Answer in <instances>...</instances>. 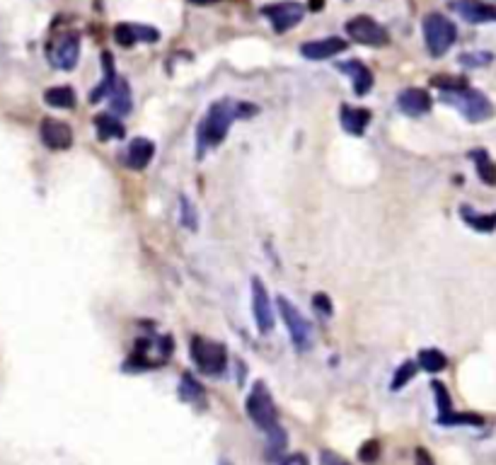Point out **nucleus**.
Returning <instances> with one entry per match:
<instances>
[{
  "label": "nucleus",
  "instance_id": "obj_5",
  "mask_svg": "<svg viewBox=\"0 0 496 465\" xmlns=\"http://www.w3.org/2000/svg\"><path fill=\"white\" fill-rule=\"evenodd\" d=\"M192 359L206 376H223L228 368V351L221 342H211L204 337L192 339Z\"/></svg>",
  "mask_w": 496,
  "mask_h": 465
},
{
  "label": "nucleus",
  "instance_id": "obj_12",
  "mask_svg": "<svg viewBox=\"0 0 496 465\" xmlns=\"http://www.w3.org/2000/svg\"><path fill=\"white\" fill-rule=\"evenodd\" d=\"M463 20L472 22V25H484V22H496V8L482 0H456L451 5Z\"/></svg>",
  "mask_w": 496,
  "mask_h": 465
},
{
  "label": "nucleus",
  "instance_id": "obj_1",
  "mask_svg": "<svg viewBox=\"0 0 496 465\" xmlns=\"http://www.w3.org/2000/svg\"><path fill=\"white\" fill-rule=\"evenodd\" d=\"M238 116H240L238 104L228 102V99H223V102H216L214 107L206 111L202 126H199V143H202V151L221 146L223 141H226V136H228L230 124L238 119Z\"/></svg>",
  "mask_w": 496,
  "mask_h": 465
},
{
  "label": "nucleus",
  "instance_id": "obj_42",
  "mask_svg": "<svg viewBox=\"0 0 496 465\" xmlns=\"http://www.w3.org/2000/svg\"><path fill=\"white\" fill-rule=\"evenodd\" d=\"M221 465H233V463H228V461H221Z\"/></svg>",
  "mask_w": 496,
  "mask_h": 465
},
{
  "label": "nucleus",
  "instance_id": "obj_13",
  "mask_svg": "<svg viewBox=\"0 0 496 465\" xmlns=\"http://www.w3.org/2000/svg\"><path fill=\"white\" fill-rule=\"evenodd\" d=\"M341 51H346V41L339 37H327V39H317V41H308V44L300 46V54L310 61H324V58L339 56Z\"/></svg>",
  "mask_w": 496,
  "mask_h": 465
},
{
  "label": "nucleus",
  "instance_id": "obj_19",
  "mask_svg": "<svg viewBox=\"0 0 496 465\" xmlns=\"http://www.w3.org/2000/svg\"><path fill=\"white\" fill-rule=\"evenodd\" d=\"M94 128H97L99 141H111V138H123V136H126L123 124L111 114H97V116H94Z\"/></svg>",
  "mask_w": 496,
  "mask_h": 465
},
{
  "label": "nucleus",
  "instance_id": "obj_26",
  "mask_svg": "<svg viewBox=\"0 0 496 465\" xmlns=\"http://www.w3.org/2000/svg\"><path fill=\"white\" fill-rule=\"evenodd\" d=\"M269 441H267V456L271 458V461H281V453L286 451V432L276 425L269 429Z\"/></svg>",
  "mask_w": 496,
  "mask_h": 465
},
{
  "label": "nucleus",
  "instance_id": "obj_25",
  "mask_svg": "<svg viewBox=\"0 0 496 465\" xmlns=\"http://www.w3.org/2000/svg\"><path fill=\"white\" fill-rule=\"evenodd\" d=\"M180 395H182V400H187V403H192V405L204 403V385L199 383L192 373H184L182 376V383H180Z\"/></svg>",
  "mask_w": 496,
  "mask_h": 465
},
{
  "label": "nucleus",
  "instance_id": "obj_24",
  "mask_svg": "<svg viewBox=\"0 0 496 465\" xmlns=\"http://www.w3.org/2000/svg\"><path fill=\"white\" fill-rule=\"evenodd\" d=\"M419 366L426 371V373H439V371H446L448 359H446V354H443V351L434 349V346H429V349L419 351Z\"/></svg>",
  "mask_w": 496,
  "mask_h": 465
},
{
  "label": "nucleus",
  "instance_id": "obj_11",
  "mask_svg": "<svg viewBox=\"0 0 496 465\" xmlns=\"http://www.w3.org/2000/svg\"><path fill=\"white\" fill-rule=\"evenodd\" d=\"M39 133L44 146L51 151H68L73 146V131H70L68 124L58 119H44L39 126Z\"/></svg>",
  "mask_w": 496,
  "mask_h": 465
},
{
  "label": "nucleus",
  "instance_id": "obj_3",
  "mask_svg": "<svg viewBox=\"0 0 496 465\" xmlns=\"http://www.w3.org/2000/svg\"><path fill=\"white\" fill-rule=\"evenodd\" d=\"M245 410H247V415H250V420L255 422L259 429H264V432H269L271 427L279 425V412H276L274 398H271V393L267 390V385H264L262 381L252 385V393L247 395Z\"/></svg>",
  "mask_w": 496,
  "mask_h": 465
},
{
  "label": "nucleus",
  "instance_id": "obj_4",
  "mask_svg": "<svg viewBox=\"0 0 496 465\" xmlns=\"http://www.w3.org/2000/svg\"><path fill=\"white\" fill-rule=\"evenodd\" d=\"M424 39H426V46L431 51V56H443L451 51V46L456 44L458 39V29L448 17H443L439 13L429 15L424 20Z\"/></svg>",
  "mask_w": 496,
  "mask_h": 465
},
{
  "label": "nucleus",
  "instance_id": "obj_35",
  "mask_svg": "<svg viewBox=\"0 0 496 465\" xmlns=\"http://www.w3.org/2000/svg\"><path fill=\"white\" fill-rule=\"evenodd\" d=\"M320 463L322 465H351L344 456H339V453H334V451H320Z\"/></svg>",
  "mask_w": 496,
  "mask_h": 465
},
{
  "label": "nucleus",
  "instance_id": "obj_20",
  "mask_svg": "<svg viewBox=\"0 0 496 465\" xmlns=\"http://www.w3.org/2000/svg\"><path fill=\"white\" fill-rule=\"evenodd\" d=\"M109 104L114 114H128L131 111V90H128V82L123 78H116L109 92Z\"/></svg>",
  "mask_w": 496,
  "mask_h": 465
},
{
  "label": "nucleus",
  "instance_id": "obj_30",
  "mask_svg": "<svg viewBox=\"0 0 496 465\" xmlns=\"http://www.w3.org/2000/svg\"><path fill=\"white\" fill-rule=\"evenodd\" d=\"M494 61V54L489 51H472V54H463L460 56V63L465 68H482V66H489Z\"/></svg>",
  "mask_w": 496,
  "mask_h": 465
},
{
  "label": "nucleus",
  "instance_id": "obj_39",
  "mask_svg": "<svg viewBox=\"0 0 496 465\" xmlns=\"http://www.w3.org/2000/svg\"><path fill=\"white\" fill-rule=\"evenodd\" d=\"M281 465H308V458H305L303 453H293V456L283 458Z\"/></svg>",
  "mask_w": 496,
  "mask_h": 465
},
{
  "label": "nucleus",
  "instance_id": "obj_36",
  "mask_svg": "<svg viewBox=\"0 0 496 465\" xmlns=\"http://www.w3.org/2000/svg\"><path fill=\"white\" fill-rule=\"evenodd\" d=\"M182 211H184V226L192 228V231H197V216H194V206H189L187 199H182Z\"/></svg>",
  "mask_w": 496,
  "mask_h": 465
},
{
  "label": "nucleus",
  "instance_id": "obj_15",
  "mask_svg": "<svg viewBox=\"0 0 496 465\" xmlns=\"http://www.w3.org/2000/svg\"><path fill=\"white\" fill-rule=\"evenodd\" d=\"M153 155H155V146H153V141L148 138H133L131 143H128L126 148V165L131 170H145L148 163L153 160Z\"/></svg>",
  "mask_w": 496,
  "mask_h": 465
},
{
  "label": "nucleus",
  "instance_id": "obj_8",
  "mask_svg": "<svg viewBox=\"0 0 496 465\" xmlns=\"http://www.w3.org/2000/svg\"><path fill=\"white\" fill-rule=\"evenodd\" d=\"M262 13L264 17H269L271 27H274L276 32H288V29H293L303 20L305 8L300 3H288L286 0V3L267 5V8H262Z\"/></svg>",
  "mask_w": 496,
  "mask_h": 465
},
{
  "label": "nucleus",
  "instance_id": "obj_40",
  "mask_svg": "<svg viewBox=\"0 0 496 465\" xmlns=\"http://www.w3.org/2000/svg\"><path fill=\"white\" fill-rule=\"evenodd\" d=\"M322 3H324V0H310V3H308V10H312V13H317V10L322 8Z\"/></svg>",
  "mask_w": 496,
  "mask_h": 465
},
{
  "label": "nucleus",
  "instance_id": "obj_17",
  "mask_svg": "<svg viewBox=\"0 0 496 465\" xmlns=\"http://www.w3.org/2000/svg\"><path fill=\"white\" fill-rule=\"evenodd\" d=\"M336 68L344 70L353 80V92H356V95H365V92L373 87V73H370L361 61H346V63H339Z\"/></svg>",
  "mask_w": 496,
  "mask_h": 465
},
{
  "label": "nucleus",
  "instance_id": "obj_41",
  "mask_svg": "<svg viewBox=\"0 0 496 465\" xmlns=\"http://www.w3.org/2000/svg\"><path fill=\"white\" fill-rule=\"evenodd\" d=\"M192 3H199V5H209V3H218V0H192Z\"/></svg>",
  "mask_w": 496,
  "mask_h": 465
},
{
  "label": "nucleus",
  "instance_id": "obj_31",
  "mask_svg": "<svg viewBox=\"0 0 496 465\" xmlns=\"http://www.w3.org/2000/svg\"><path fill=\"white\" fill-rule=\"evenodd\" d=\"M431 388H434V395H436V403H439L441 415H451V412H453V403H451V395H448L446 385L439 383V381H434V383H431Z\"/></svg>",
  "mask_w": 496,
  "mask_h": 465
},
{
  "label": "nucleus",
  "instance_id": "obj_7",
  "mask_svg": "<svg viewBox=\"0 0 496 465\" xmlns=\"http://www.w3.org/2000/svg\"><path fill=\"white\" fill-rule=\"evenodd\" d=\"M346 34H349L353 41L365 44V46H387V41H390L387 29L380 27L373 17H368V15H358L346 22Z\"/></svg>",
  "mask_w": 496,
  "mask_h": 465
},
{
  "label": "nucleus",
  "instance_id": "obj_14",
  "mask_svg": "<svg viewBox=\"0 0 496 465\" xmlns=\"http://www.w3.org/2000/svg\"><path fill=\"white\" fill-rule=\"evenodd\" d=\"M431 95L421 87H407V90L399 92L397 97V107L409 116H421L431 109Z\"/></svg>",
  "mask_w": 496,
  "mask_h": 465
},
{
  "label": "nucleus",
  "instance_id": "obj_28",
  "mask_svg": "<svg viewBox=\"0 0 496 465\" xmlns=\"http://www.w3.org/2000/svg\"><path fill=\"white\" fill-rule=\"evenodd\" d=\"M431 85L439 87L443 92H458L468 87V80L458 78V75H434V78H431Z\"/></svg>",
  "mask_w": 496,
  "mask_h": 465
},
{
  "label": "nucleus",
  "instance_id": "obj_23",
  "mask_svg": "<svg viewBox=\"0 0 496 465\" xmlns=\"http://www.w3.org/2000/svg\"><path fill=\"white\" fill-rule=\"evenodd\" d=\"M470 155L477 165V175H480V180L484 182V185L496 187V163L489 158V153L487 151H472Z\"/></svg>",
  "mask_w": 496,
  "mask_h": 465
},
{
  "label": "nucleus",
  "instance_id": "obj_16",
  "mask_svg": "<svg viewBox=\"0 0 496 465\" xmlns=\"http://www.w3.org/2000/svg\"><path fill=\"white\" fill-rule=\"evenodd\" d=\"M341 128L351 136H361L365 126L370 124V111L361 107H349V104H341Z\"/></svg>",
  "mask_w": 496,
  "mask_h": 465
},
{
  "label": "nucleus",
  "instance_id": "obj_22",
  "mask_svg": "<svg viewBox=\"0 0 496 465\" xmlns=\"http://www.w3.org/2000/svg\"><path fill=\"white\" fill-rule=\"evenodd\" d=\"M460 216H463V221L470 228H475L480 233H492L496 228V214H477L470 206H460Z\"/></svg>",
  "mask_w": 496,
  "mask_h": 465
},
{
  "label": "nucleus",
  "instance_id": "obj_9",
  "mask_svg": "<svg viewBox=\"0 0 496 465\" xmlns=\"http://www.w3.org/2000/svg\"><path fill=\"white\" fill-rule=\"evenodd\" d=\"M252 310H255V322L262 334H269L274 329V308H271L269 293L262 281L252 279Z\"/></svg>",
  "mask_w": 496,
  "mask_h": 465
},
{
  "label": "nucleus",
  "instance_id": "obj_29",
  "mask_svg": "<svg viewBox=\"0 0 496 465\" xmlns=\"http://www.w3.org/2000/svg\"><path fill=\"white\" fill-rule=\"evenodd\" d=\"M417 366L419 363L414 361H404L402 366H399L397 371H395V378H392V390H402V388L409 383L412 378H414L417 373Z\"/></svg>",
  "mask_w": 496,
  "mask_h": 465
},
{
  "label": "nucleus",
  "instance_id": "obj_38",
  "mask_svg": "<svg viewBox=\"0 0 496 465\" xmlns=\"http://www.w3.org/2000/svg\"><path fill=\"white\" fill-rule=\"evenodd\" d=\"M414 463L417 465H436L434 458H431V453L426 449H421V446H419V449L414 451Z\"/></svg>",
  "mask_w": 496,
  "mask_h": 465
},
{
  "label": "nucleus",
  "instance_id": "obj_18",
  "mask_svg": "<svg viewBox=\"0 0 496 465\" xmlns=\"http://www.w3.org/2000/svg\"><path fill=\"white\" fill-rule=\"evenodd\" d=\"M102 68H104V80L99 82L97 87L90 92V102H99L102 97H109V92H111V87H114V82H116V70H114V63H111V54L109 51H104L102 54Z\"/></svg>",
  "mask_w": 496,
  "mask_h": 465
},
{
  "label": "nucleus",
  "instance_id": "obj_6",
  "mask_svg": "<svg viewBox=\"0 0 496 465\" xmlns=\"http://www.w3.org/2000/svg\"><path fill=\"white\" fill-rule=\"evenodd\" d=\"M276 305H279V310H281V315H283V322H286L288 332H291L293 344L298 346L300 351H305L312 344V327H310V322L305 320L303 313H300V310L295 308V305L288 301L286 296L276 298Z\"/></svg>",
  "mask_w": 496,
  "mask_h": 465
},
{
  "label": "nucleus",
  "instance_id": "obj_34",
  "mask_svg": "<svg viewBox=\"0 0 496 465\" xmlns=\"http://www.w3.org/2000/svg\"><path fill=\"white\" fill-rule=\"evenodd\" d=\"M312 308H315L322 317L332 315V301H329L327 293H315V296H312Z\"/></svg>",
  "mask_w": 496,
  "mask_h": 465
},
{
  "label": "nucleus",
  "instance_id": "obj_10",
  "mask_svg": "<svg viewBox=\"0 0 496 465\" xmlns=\"http://www.w3.org/2000/svg\"><path fill=\"white\" fill-rule=\"evenodd\" d=\"M78 56H80V37L78 34H66V37H61L49 49L51 63L61 70H73L75 63H78Z\"/></svg>",
  "mask_w": 496,
  "mask_h": 465
},
{
  "label": "nucleus",
  "instance_id": "obj_37",
  "mask_svg": "<svg viewBox=\"0 0 496 465\" xmlns=\"http://www.w3.org/2000/svg\"><path fill=\"white\" fill-rule=\"evenodd\" d=\"M136 34H138L140 41H158V39H160V32H158V29H153V27L136 25Z\"/></svg>",
  "mask_w": 496,
  "mask_h": 465
},
{
  "label": "nucleus",
  "instance_id": "obj_32",
  "mask_svg": "<svg viewBox=\"0 0 496 465\" xmlns=\"http://www.w3.org/2000/svg\"><path fill=\"white\" fill-rule=\"evenodd\" d=\"M114 39H116V44H121V46H133L136 41H138L136 25H119L114 29Z\"/></svg>",
  "mask_w": 496,
  "mask_h": 465
},
{
  "label": "nucleus",
  "instance_id": "obj_33",
  "mask_svg": "<svg viewBox=\"0 0 496 465\" xmlns=\"http://www.w3.org/2000/svg\"><path fill=\"white\" fill-rule=\"evenodd\" d=\"M377 458H380V444H377L375 439H370V441H365V444L358 449V461H363V463H375Z\"/></svg>",
  "mask_w": 496,
  "mask_h": 465
},
{
  "label": "nucleus",
  "instance_id": "obj_27",
  "mask_svg": "<svg viewBox=\"0 0 496 465\" xmlns=\"http://www.w3.org/2000/svg\"><path fill=\"white\" fill-rule=\"evenodd\" d=\"M439 425L443 427H453V425H470V427H482L484 417L472 415V412H465V415H458V412H451V415H441Z\"/></svg>",
  "mask_w": 496,
  "mask_h": 465
},
{
  "label": "nucleus",
  "instance_id": "obj_21",
  "mask_svg": "<svg viewBox=\"0 0 496 465\" xmlns=\"http://www.w3.org/2000/svg\"><path fill=\"white\" fill-rule=\"evenodd\" d=\"M44 102L54 109H73L75 107V92L68 85H56L44 92Z\"/></svg>",
  "mask_w": 496,
  "mask_h": 465
},
{
  "label": "nucleus",
  "instance_id": "obj_2",
  "mask_svg": "<svg viewBox=\"0 0 496 465\" xmlns=\"http://www.w3.org/2000/svg\"><path fill=\"white\" fill-rule=\"evenodd\" d=\"M443 102L456 107L472 124L487 121L494 116V104L489 102V97L480 90H472V87H465V90L458 92H443Z\"/></svg>",
  "mask_w": 496,
  "mask_h": 465
}]
</instances>
